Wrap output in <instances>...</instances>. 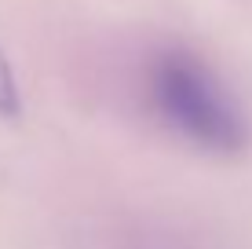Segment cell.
<instances>
[{
	"instance_id": "obj_1",
	"label": "cell",
	"mask_w": 252,
	"mask_h": 249,
	"mask_svg": "<svg viewBox=\"0 0 252 249\" xmlns=\"http://www.w3.org/2000/svg\"><path fill=\"white\" fill-rule=\"evenodd\" d=\"M150 99L158 114L194 147L212 154H234L245 147L249 125L238 103L201 59L168 51L150 70Z\"/></svg>"
}]
</instances>
